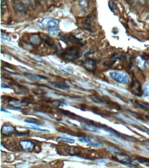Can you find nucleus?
<instances>
[{
  "instance_id": "nucleus-1",
  "label": "nucleus",
  "mask_w": 149,
  "mask_h": 168,
  "mask_svg": "<svg viewBox=\"0 0 149 168\" xmlns=\"http://www.w3.org/2000/svg\"><path fill=\"white\" fill-rule=\"evenodd\" d=\"M111 78L117 83L126 84L130 82V80L128 75L122 72H111L109 73Z\"/></svg>"
},
{
  "instance_id": "nucleus-2",
  "label": "nucleus",
  "mask_w": 149,
  "mask_h": 168,
  "mask_svg": "<svg viewBox=\"0 0 149 168\" xmlns=\"http://www.w3.org/2000/svg\"><path fill=\"white\" fill-rule=\"evenodd\" d=\"M79 49L77 47H72L66 49L62 53L63 58L67 60H74L77 59L80 56Z\"/></svg>"
},
{
  "instance_id": "nucleus-3",
  "label": "nucleus",
  "mask_w": 149,
  "mask_h": 168,
  "mask_svg": "<svg viewBox=\"0 0 149 168\" xmlns=\"http://www.w3.org/2000/svg\"><path fill=\"white\" fill-rule=\"evenodd\" d=\"M131 92L133 94L137 96H141L143 92L142 90L141 84L137 81H132L130 86Z\"/></svg>"
},
{
  "instance_id": "nucleus-4",
  "label": "nucleus",
  "mask_w": 149,
  "mask_h": 168,
  "mask_svg": "<svg viewBox=\"0 0 149 168\" xmlns=\"http://www.w3.org/2000/svg\"><path fill=\"white\" fill-rule=\"evenodd\" d=\"M14 7L16 11L22 13H26L28 11L27 4L22 0H16L14 2Z\"/></svg>"
},
{
  "instance_id": "nucleus-5",
  "label": "nucleus",
  "mask_w": 149,
  "mask_h": 168,
  "mask_svg": "<svg viewBox=\"0 0 149 168\" xmlns=\"http://www.w3.org/2000/svg\"><path fill=\"white\" fill-rule=\"evenodd\" d=\"M21 149L26 151H32L35 148V144L30 141L22 140L20 141Z\"/></svg>"
},
{
  "instance_id": "nucleus-6",
  "label": "nucleus",
  "mask_w": 149,
  "mask_h": 168,
  "mask_svg": "<svg viewBox=\"0 0 149 168\" xmlns=\"http://www.w3.org/2000/svg\"><path fill=\"white\" fill-rule=\"evenodd\" d=\"M84 68L90 72H94L95 71L96 68V64L94 60L91 59L87 60L84 64Z\"/></svg>"
},
{
  "instance_id": "nucleus-7",
  "label": "nucleus",
  "mask_w": 149,
  "mask_h": 168,
  "mask_svg": "<svg viewBox=\"0 0 149 168\" xmlns=\"http://www.w3.org/2000/svg\"><path fill=\"white\" fill-rule=\"evenodd\" d=\"M16 132V130L15 127L11 125L4 126L3 127L1 130L2 134L5 136L15 134Z\"/></svg>"
},
{
  "instance_id": "nucleus-8",
  "label": "nucleus",
  "mask_w": 149,
  "mask_h": 168,
  "mask_svg": "<svg viewBox=\"0 0 149 168\" xmlns=\"http://www.w3.org/2000/svg\"><path fill=\"white\" fill-rule=\"evenodd\" d=\"M81 127L85 130L93 133H99V131L95 127L86 123H81Z\"/></svg>"
},
{
  "instance_id": "nucleus-9",
  "label": "nucleus",
  "mask_w": 149,
  "mask_h": 168,
  "mask_svg": "<svg viewBox=\"0 0 149 168\" xmlns=\"http://www.w3.org/2000/svg\"><path fill=\"white\" fill-rule=\"evenodd\" d=\"M30 41L32 45L39 46L41 44L42 42V39L38 35H33L30 38Z\"/></svg>"
},
{
  "instance_id": "nucleus-10",
  "label": "nucleus",
  "mask_w": 149,
  "mask_h": 168,
  "mask_svg": "<svg viewBox=\"0 0 149 168\" xmlns=\"http://www.w3.org/2000/svg\"><path fill=\"white\" fill-rule=\"evenodd\" d=\"M78 4L80 9L82 11L86 12L88 11L89 7V0H79Z\"/></svg>"
},
{
  "instance_id": "nucleus-11",
  "label": "nucleus",
  "mask_w": 149,
  "mask_h": 168,
  "mask_svg": "<svg viewBox=\"0 0 149 168\" xmlns=\"http://www.w3.org/2000/svg\"><path fill=\"white\" fill-rule=\"evenodd\" d=\"M52 86L56 89H60L63 90H68L70 87L68 85L58 82H53L52 83Z\"/></svg>"
},
{
  "instance_id": "nucleus-12",
  "label": "nucleus",
  "mask_w": 149,
  "mask_h": 168,
  "mask_svg": "<svg viewBox=\"0 0 149 168\" xmlns=\"http://www.w3.org/2000/svg\"><path fill=\"white\" fill-rule=\"evenodd\" d=\"M24 75L29 78H31L34 79L39 80H46L47 79V78L46 77L43 76L34 75V74H30V73H24Z\"/></svg>"
},
{
  "instance_id": "nucleus-13",
  "label": "nucleus",
  "mask_w": 149,
  "mask_h": 168,
  "mask_svg": "<svg viewBox=\"0 0 149 168\" xmlns=\"http://www.w3.org/2000/svg\"><path fill=\"white\" fill-rule=\"evenodd\" d=\"M137 105L141 109L149 112V104L145 102H137Z\"/></svg>"
},
{
  "instance_id": "nucleus-14",
  "label": "nucleus",
  "mask_w": 149,
  "mask_h": 168,
  "mask_svg": "<svg viewBox=\"0 0 149 168\" xmlns=\"http://www.w3.org/2000/svg\"><path fill=\"white\" fill-rule=\"evenodd\" d=\"M25 127H27V128H29V129H32L34 130H37V131L44 132H50L49 130H48L41 129V128H39V127L35 126L32 125L26 124L25 125Z\"/></svg>"
},
{
  "instance_id": "nucleus-15",
  "label": "nucleus",
  "mask_w": 149,
  "mask_h": 168,
  "mask_svg": "<svg viewBox=\"0 0 149 168\" xmlns=\"http://www.w3.org/2000/svg\"><path fill=\"white\" fill-rule=\"evenodd\" d=\"M57 141H58L69 143L70 144H73L75 142L74 140L66 137H59L57 138Z\"/></svg>"
},
{
  "instance_id": "nucleus-16",
  "label": "nucleus",
  "mask_w": 149,
  "mask_h": 168,
  "mask_svg": "<svg viewBox=\"0 0 149 168\" xmlns=\"http://www.w3.org/2000/svg\"><path fill=\"white\" fill-rule=\"evenodd\" d=\"M59 30V26H54L51 27L49 29L48 32L49 34L52 36H55L57 34Z\"/></svg>"
},
{
  "instance_id": "nucleus-17",
  "label": "nucleus",
  "mask_w": 149,
  "mask_h": 168,
  "mask_svg": "<svg viewBox=\"0 0 149 168\" xmlns=\"http://www.w3.org/2000/svg\"><path fill=\"white\" fill-rule=\"evenodd\" d=\"M50 19H51L50 18H45L44 19H43L42 22L39 23L38 26L41 28H45L47 26H48L49 22V20Z\"/></svg>"
},
{
  "instance_id": "nucleus-18",
  "label": "nucleus",
  "mask_w": 149,
  "mask_h": 168,
  "mask_svg": "<svg viewBox=\"0 0 149 168\" xmlns=\"http://www.w3.org/2000/svg\"><path fill=\"white\" fill-rule=\"evenodd\" d=\"M108 107L111 108L113 109L116 110H121V107L120 105L116 102H113V101H111L110 103L108 104Z\"/></svg>"
},
{
  "instance_id": "nucleus-19",
  "label": "nucleus",
  "mask_w": 149,
  "mask_h": 168,
  "mask_svg": "<svg viewBox=\"0 0 149 168\" xmlns=\"http://www.w3.org/2000/svg\"><path fill=\"white\" fill-rule=\"evenodd\" d=\"M25 122L29 124H33L35 125L40 126L42 125V123L38 120L33 119H27L25 120Z\"/></svg>"
},
{
  "instance_id": "nucleus-20",
  "label": "nucleus",
  "mask_w": 149,
  "mask_h": 168,
  "mask_svg": "<svg viewBox=\"0 0 149 168\" xmlns=\"http://www.w3.org/2000/svg\"><path fill=\"white\" fill-rule=\"evenodd\" d=\"M103 143L98 142V141H92L90 143L88 144H87V146H91L92 147H96V148H98V147H102L103 146Z\"/></svg>"
},
{
  "instance_id": "nucleus-21",
  "label": "nucleus",
  "mask_w": 149,
  "mask_h": 168,
  "mask_svg": "<svg viewBox=\"0 0 149 168\" xmlns=\"http://www.w3.org/2000/svg\"><path fill=\"white\" fill-rule=\"evenodd\" d=\"M137 160L141 164H145L149 167V158L144 157L138 158Z\"/></svg>"
},
{
  "instance_id": "nucleus-22",
  "label": "nucleus",
  "mask_w": 149,
  "mask_h": 168,
  "mask_svg": "<svg viewBox=\"0 0 149 168\" xmlns=\"http://www.w3.org/2000/svg\"><path fill=\"white\" fill-rule=\"evenodd\" d=\"M59 21L58 20L54 19H51L49 20L48 23V26L51 27H54V26H58Z\"/></svg>"
},
{
  "instance_id": "nucleus-23",
  "label": "nucleus",
  "mask_w": 149,
  "mask_h": 168,
  "mask_svg": "<svg viewBox=\"0 0 149 168\" xmlns=\"http://www.w3.org/2000/svg\"><path fill=\"white\" fill-rule=\"evenodd\" d=\"M78 140L80 142L87 144L90 143L92 141L91 139L90 138L86 137H80L78 138Z\"/></svg>"
},
{
  "instance_id": "nucleus-24",
  "label": "nucleus",
  "mask_w": 149,
  "mask_h": 168,
  "mask_svg": "<svg viewBox=\"0 0 149 168\" xmlns=\"http://www.w3.org/2000/svg\"><path fill=\"white\" fill-rule=\"evenodd\" d=\"M108 6L111 11H117L118 9V7L116 4L113 1H111L109 2Z\"/></svg>"
},
{
  "instance_id": "nucleus-25",
  "label": "nucleus",
  "mask_w": 149,
  "mask_h": 168,
  "mask_svg": "<svg viewBox=\"0 0 149 168\" xmlns=\"http://www.w3.org/2000/svg\"><path fill=\"white\" fill-rule=\"evenodd\" d=\"M59 68L63 72H67V73H72V70L71 67L65 66H60Z\"/></svg>"
},
{
  "instance_id": "nucleus-26",
  "label": "nucleus",
  "mask_w": 149,
  "mask_h": 168,
  "mask_svg": "<svg viewBox=\"0 0 149 168\" xmlns=\"http://www.w3.org/2000/svg\"><path fill=\"white\" fill-rule=\"evenodd\" d=\"M108 149L109 152H111L113 153L116 154H120L121 152L119 149L114 147H109Z\"/></svg>"
},
{
  "instance_id": "nucleus-27",
  "label": "nucleus",
  "mask_w": 149,
  "mask_h": 168,
  "mask_svg": "<svg viewBox=\"0 0 149 168\" xmlns=\"http://www.w3.org/2000/svg\"><path fill=\"white\" fill-rule=\"evenodd\" d=\"M11 104H13L14 106H20V107H23L27 105L26 103H23L22 102H20V101H12L11 102Z\"/></svg>"
},
{
  "instance_id": "nucleus-28",
  "label": "nucleus",
  "mask_w": 149,
  "mask_h": 168,
  "mask_svg": "<svg viewBox=\"0 0 149 168\" xmlns=\"http://www.w3.org/2000/svg\"><path fill=\"white\" fill-rule=\"evenodd\" d=\"M143 94H144V96L147 97L149 95V83L148 84L145 86V88L143 91Z\"/></svg>"
},
{
  "instance_id": "nucleus-29",
  "label": "nucleus",
  "mask_w": 149,
  "mask_h": 168,
  "mask_svg": "<svg viewBox=\"0 0 149 168\" xmlns=\"http://www.w3.org/2000/svg\"><path fill=\"white\" fill-rule=\"evenodd\" d=\"M138 66L141 68H144V62L143 59H139L138 60Z\"/></svg>"
},
{
  "instance_id": "nucleus-30",
  "label": "nucleus",
  "mask_w": 149,
  "mask_h": 168,
  "mask_svg": "<svg viewBox=\"0 0 149 168\" xmlns=\"http://www.w3.org/2000/svg\"><path fill=\"white\" fill-rule=\"evenodd\" d=\"M29 133L28 132H18L16 131L15 135V136H27L29 135Z\"/></svg>"
},
{
  "instance_id": "nucleus-31",
  "label": "nucleus",
  "mask_w": 149,
  "mask_h": 168,
  "mask_svg": "<svg viewBox=\"0 0 149 168\" xmlns=\"http://www.w3.org/2000/svg\"><path fill=\"white\" fill-rule=\"evenodd\" d=\"M45 43H46L48 45H49V46H53V41H52V40L50 39V38H49L48 37V38H46L45 39Z\"/></svg>"
},
{
  "instance_id": "nucleus-32",
  "label": "nucleus",
  "mask_w": 149,
  "mask_h": 168,
  "mask_svg": "<svg viewBox=\"0 0 149 168\" xmlns=\"http://www.w3.org/2000/svg\"><path fill=\"white\" fill-rule=\"evenodd\" d=\"M139 129L141 130L142 131H143V132H146L147 134L149 135V129L148 128H146V127H139Z\"/></svg>"
},
{
  "instance_id": "nucleus-33",
  "label": "nucleus",
  "mask_w": 149,
  "mask_h": 168,
  "mask_svg": "<svg viewBox=\"0 0 149 168\" xmlns=\"http://www.w3.org/2000/svg\"><path fill=\"white\" fill-rule=\"evenodd\" d=\"M1 37V38H2L3 39H6V40H9V37L7 35H5V34L4 33L3 34L2 33Z\"/></svg>"
},
{
  "instance_id": "nucleus-34",
  "label": "nucleus",
  "mask_w": 149,
  "mask_h": 168,
  "mask_svg": "<svg viewBox=\"0 0 149 168\" xmlns=\"http://www.w3.org/2000/svg\"><path fill=\"white\" fill-rule=\"evenodd\" d=\"M1 87L2 89H11L9 86H7V85L5 83H1Z\"/></svg>"
},
{
  "instance_id": "nucleus-35",
  "label": "nucleus",
  "mask_w": 149,
  "mask_h": 168,
  "mask_svg": "<svg viewBox=\"0 0 149 168\" xmlns=\"http://www.w3.org/2000/svg\"><path fill=\"white\" fill-rule=\"evenodd\" d=\"M9 109L12 110H15L17 111L21 110V109L18 108L14 107H10L9 108Z\"/></svg>"
},
{
  "instance_id": "nucleus-36",
  "label": "nucleus",
  "mask_w": 149,
  "mask_h": 168,
  "mask_svg": "<svg viewBox=\"0 0 149 168\" xmlns=\"http://www.w3.org/2000/svg\"><path fill=\"white\" fill-rule=\"evenodd\" d=\"M97 162L98 163H106V160L105 159H101V160H98L97 161Z\"/></svg>"
},
{
  "instance_id": "nucleus-37",
  "label": "nucleus",
  "mask_w": 149,
  "mask_h": 168,
  "mask_svg": "<svg viewBox=\"0 0 149 168\" xmlns=\"http://www.w3.org/2000/svg\"><path fill=\"white\" fill-rule=\"evenodd\" d=\"M1 5H6V0H1Z\"/></svg>"
},
{
  "instance_id": "nucleus-38",
  "label": "nucleus",
  "mask_w": 149,
  "mask_h": 168,
  "mask_svg": "<svg viewBox=\"0 0 149 168\" xmlns=\"http://www.w3.org/2000/svg\"><path fill=\"white\" fill-rule=\"evenodd\" d=\"M1 111H3V112H8V111H7L4 110H1Z\"/></svg>"
},
{
  "instance_id": "nucleus-39",
  "label": "nucleus",
  "mask_w": 149,
  "mask_h": 168,
  "mask_svg": "<svg viewBox=\"0 0 149 168\" xmlns=\"http://www.w3.org/2000/svg\"><path fill=\"white\" fill-rule=\"evenodd\" d=\"M146 118H147L148 120L149 121V116H146Z\"/></svg>"
},
{
  "instance_id": "nucleus-40",
  "label": "nucleus",
  "mask_w": 149,
  "mask_h": 168,
  "mask_svg": "<svg viewBox=\"0 0 149 168\" xmlns=\"http://www.w3.org/2000/svg\"><path fill=\"white\" fill-rule=\"evenodd\" d=\"M148 150H149V149H148Z\"/></svg>"
}]
</instances>
